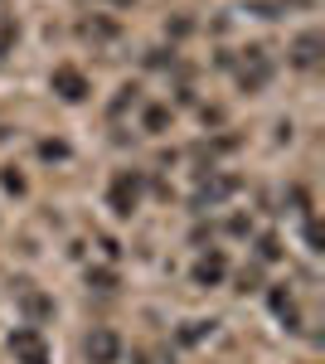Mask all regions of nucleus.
<instances>
[{"mask_svg":"<svg viewBox=\"0 0 325 364\" xmlns=\"http://www.w3.org/2000/svg\"><path fill=\"white\" fill-rule=\"evenodd\" d=\"M107 204H112V214H132L136 204H141V170H122L117 180H112V190H107Z\"/></svg>","mask_w":325,"mask_h":364,"instance_id":"obj_1","label":"nucleus"},{"mask_svg":"<svg viewBox=\"0 0 325 364\" xmlns=\"http://www.w3.org/2000/svg\"><path fill=\"white\" fill-rule=\"evenodd\" d=\"M10 355H15V364H49V345H44V336L39 331H15L10 336Z\"/></svg>","mask_w":325,"mask_h":364,"instance_id":"obj_2","label":"nucleus"},{"mask_svg":"<svg viewBox=\"0 0 325 364\" xmlns=\"http://www.w3.org/2000/svg\"><path fill=\"white\" fill-rule=\"evenodd\" d=\"M49 83H54V92L63 97V102H82V97L92 92V83L82 78L78 68H68V63H63V68H54V78H49Z\"/></svg>","mask_w":325,"mask_h":364,"instance_id":"obj_3","label":"nucleus"},{"mask_svg":"<svg viewBox=\"0 0 325 364\" xmlns=\"http://www.w3.org/2000/svg\"><path fill=\"white\" fill-rule=\"evenodd\" d=\"M87 360L92 364H117L122 360V340L112 336V331H92V336H87Z\"/></svg>","mask_w":325,"mask_h":364,"instance_id":"obj_4","label":"nucleus"},{"mask_svg":"<svg viewBox=\"0 0 325 364\" xmlns=\"http://www.w3.org/2000/svg\"><path fill=\"white\" fill-rule=\"evenodd\" d=\"M233 190H238L233 175H214V180H204V185L194 190V204H199V209H204V204H218V199H228Z\"/></svg>","mask_w":325,"mask_h":364,"instance_id":"obj_5","label":"nucleus"},{"mask_svg":"<svg viewBox=\"0 0 325 364\" xmlns=\"http://www.w3.org/2000/svg\"><path fill=\"white\" fill-rule=\"evenodd\" d=\"M223 272H228V257H223V252H204V257H199V262H194V282H199V287H214V282H223Z\"/></svg>","mask_w":325,"mask_h":364,"instance_id":"obj_6","label":"nucleus"},{"mask_svg":"<svg viewBox=\"0 0 325 364\" xmlns=\"http://www.w3.org/2000/svg\"><path fill=\"white\" fill-rule=\"evenodd\" d=\"M321 49H325V39L311 29V34H301L297 44H292V63H297V68H316V63H321Z\"/></svg>","mask_w":325,"mask_h":364,"instance_id":"obj_7","label":"nucleus"},{"mask_svg":"<svg viewBox=\"0 0 325 364\" xmlns=\"http://www.w3.org/2000/svg\"><path fill=\"white\" fill-rule=\"evenodd\" d=\"M267 78H272L267 49H247V63H243V83H247V87H262Z\"/></svg>","mask_w":325,"mask_h":364,"instance_id":"obj_8","label":"nucleus"},{"mask_svg":"<svg viewBox=\"0 0 325 364\" xmlns=\"http://www.w3.org/2000/svg\"><path fill=\"white\" fill-rule=\"evenodd\" d=\"M15 39H20V29H15V20H5V15H0V58H5L10 49H15Z\"/></svg>","mask_w":325,"mask_h":364,"instance_id":"obj_9","label":"nucleus"},{"mask_svg":"<svg viewBox=\"0 0 325 364\" xmlns=\"http://www.w3.org/2000/svg\"><path fill=\"white\" fill-rule=\"evenodd\" d=\"M272 311H277L282 321H292V326H297V306H292V296H287V291H272Z\"/></svg>","mask_w":325,"mask_h":364,"instance_id":"obj_10","label":"nucleus"},{"mask_svg":"<svg viewBox=\"0 0 325 364\" xmlns=\"http://www.w3.org/2000/svg\"><path fill=\"white\" fill-rule=\"evenodd\" d=\"M87 282H92V287H102V291H112V287H117V272L97 267V272H87Z\"/></svg>","mask_w":325,"mask_h":364,"instance_id":"obj_11","label":"nucleus"},{"mask_svg":"<svg viewBox=\"0 0 325 364\" xmlns=\"http://www.w3.org/2000/svg\"><path fill=\"white\" fill-rule=\"evenodd\" d=\"M0 180H5V190H10V195H25V175H15V170H5Z\"/></svg>","mask_w":325,"mask_h":364,"instance_id":"obj_12","label":"nucleus"},{"mask_svg":"<svg viewBox=\"0 0 325 364\" xmlns=\"http://www.w3.org/2000/svg\"><path fill=\"white\" fill-rule=\"evenodd\" d=\"M165 122H170V112H165V107H151V112H146V127H151V132H161Z\"/></svg>","mask_w":325,"mask_h":364,"instance_id":"obj_13","label":"nucleus"},{"mask_svg":"<svg viewBox=\"0 0 325 364\" xmlns=\"http://www.w3.org/2000/svg\"><path fill=\"white\" fill-rule=\"evenodd\" d=\"M257 252H262V257H267V262H272V257H277V252H282V248H277V238H262V243H257Z\"/></svg>","mask_w":325,"mask_h":364,"instance_id":"obj_14","label":"nucleus"},{"mask_svg":"<svg viewBox=\"0 0 325 364\" xmlns=\"http://www.w3.org/2000/svg\"><path fill=\"white\" fill-rule=\"evenodd\" d=\"M112 5H132V0H112Z\"/></svg>","mask_w":325,"mask_h":364,"instance_id":"obj_15","label":"nucleus"}]
</instances>
